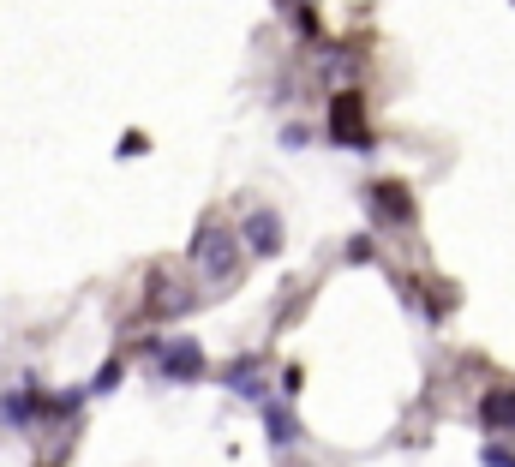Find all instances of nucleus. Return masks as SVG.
Segmentation results:
<instances>
[{
    "label": "nucleus",
    "instance_id": "nucleus-7",
    "mask_svg": "<svg viewBox=\"0 0 515 467\" xmlns=\"http://www.w3.org/2000/svg\"><path fill=\"white\" fill-rule=\"evenodd\" d=\"M258 420H264V438H270V450H276V456L300 444V420L288 414V402H264V408H258Z\"/></svg>",
    "mask_w": 515,
    "mask_h": 467
},
{
    "label": "nucleus",
    "instance_id": "nucleus-14",
    "mask_svg": "<svg viewBox=\"0 0 515 467\" xmlns=\"http://www.w3.org/2000/svg\"><path fill=\"white\" fill-rule=\"evenodd\" d=\"M480 467H515V450H504V444H480Z\"/></svg>",
    "mask_w": 515,
    "mask_h": 467
},
{
    "label": "nucleus",
    "instance_id": "nucleus-3",
    "mask_svg": "<svg viewBox=\"0 0 515 467\" xmlns=\"http://www.w3.org/2000/svg\"><path fill=\"white\" fill-rule=\"evenodd\" d=\"M330 144H336V150H372L366 96H360V90H336V96H330Z\"/></svg>",
    "mask_w": 515,
    "mask_h": 467
},
{
    "label": "nucleus",
    "instance_id": "nucleus-2",
    "mask_svg": "<svg viewBox=\"0 0 515 467\" xmlns=\"http://www.w3.org/2000/svg\"><path fill=\"white\" fill-rule=\"evenodd\" d=\"M144 354H150V366H156V378H162V384H198V378L210 372V360H204V348H198L192 336L144 342Z\"/></svg>",
    "mask_w": 515,
    "mask_h": 467
},
{
    "label": "nucleus",
    "instance_id": "nucleus-6",
    "mask_svg": "<svg viewBox=\"0 0 515 467\" xmlns=\"http://www.w3.org/2000/svg\"><path fill=\"white\" fill-rule=\"evenodd\" d=\"M36 414H48V396H42L36 384H24V390H6V396H0V420H6V426H18V432H24Z\"/></svg>",
    "mask_w": 515,
    "mask_h": 467
},
{
    "label": "nucleus",
    "instance_id": "nucleus-8",
    "mask_svg": "<svg viewBox=\"0 0 515 467\" xmlns=\"http://www.w3.org/2000/svg\"><path fill=\"white\" fill-rule=\"evenodd\" d=\"M480 426L486 432H515V390H486L480 396Z\"/></svg>",
    "mask_w": 515,
    "mask_h": 467
},
{
    "label": "nucleus",
    "instance_id": "nucleus-12",
    "mask_svg": "<svg viewBox=\"0 0 515 467\" xmlns=\"http://www.w3.org/2000/svg\"><path fill=\"white\" fill-rule=\"evenodd\" d=\"M288 24H294V36H318V12H312V6H294Z\"/></svg>",
    "mask_w": 515,
    "mask_h": 467
},
{
    "label": "nucleus",
    "instance_id": "nucleus-9",
    "mask_svg": "<svg viewBox=\"0 0 515 467\" xmlns=\"http://www.w3.org/2000/svg\"><path fill=\"white\" fill-rule=\"evenodd\" d=\"M84 402H90V384H84V390H54V396H48V414H54V420H72Z\"/></svg>",
    "mask_w": 515,
    "mask_h": 467
},
{
    "label": "nucleus",
    "instance_id": "nucleus-10",
    "mask_svg": "<svg viewBox=\"0 0 515 467\" xmlns=\"http://www.w3.org/2000/svg\"><path fill=\"white\" fill-rule=\"evenodd\" d=\"M120 378H126V360H102V372L90 378V396H114Z\"/></svg>",
    "mask_w": 515,
    "mask_h": 467
},
{
    "label": "nucleus",
    "instance_id": "nucleus-13",
    "mask_svg": "<svg viewBox=\"0 0 515 467\" xmlns=\"http://www.w3.org/2000/svg\"><path fill=\"white\" fill-rule=\"evenodd\" d=\"M306 144H312V126L288 120V126H282V150H306Z\"/></svg>",
    "mask_w": 515,
    "mask_h": 467
},
{
    "label": "nucleus",
    "instance_id": "nucleus-11",
    "mask_svg": "<svg viewBox=\"0 0 515 467\" xmlns=\"http://www.w3.org/2000/svg\"><path fill=\"white\" fill-rule=\"evenodd\" d=\"M342 258H348V264H372V258H378V240H372V234H348Z\"/></svg>",
    "mask_w": 515,
    "mask_h": 467
},
{
    "label": "nucleus",
    "instance_id": "nucleus-4",
    "mask_svg": "<svg viewBox=\"0 0 515 467\" xmlns=\"http://www.w3.org/2000/svg\"><path fill=\"white\" fill-rule=\"evenodd\" d=\"M366 204H372V222L378 228H414V192L402 186V180H372L366 186Z\"/></svg>",
    "mask_w": 515,
    "mask_h": 467
},
{
    "label": "nucleus",
    "instance_id": "nucleus-1",
    "mask_svg": "<svg viewBox=\"0 0 515 467\" xmlns=\"http://www.w3.org/2000/svg\"><path fill=\"white\" fill-rule=\"evenodd\" d=\"M240 234L228 228V222H198V234H192V270L210 282V288H228L234 282V270H240Z\"/></svg>",
    "mask_w": 515,
    "mask_h": 467
},
{
    "label": "nucleus",
    "instance_id": "nucleus-5",
    "mask_svg": "<svg viewBox=\"0 0 515 467\" xmlns=\"http://www.w3.org/2000/svg\"><path fill=\"white\" fill-rule=\"evenodd\" d=\"M240 240H246V252H252V258H282L288 228H282V216H276L270 204H252V210H246V222H240Z\"/></svg>",
    "mask_w": 515,
    "mask_h": 467
}]
</instances>
